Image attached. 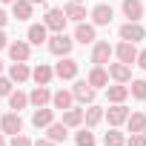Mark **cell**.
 <instances>
[{
    "instance_id": "obj_1",
    "label": "cell",
    "mask_w": 146,
    "mask_h": 146,
    "mask_svg": "<svg viewBox=\"0 0 146 146\" xmlns=\"http://www.w3.org/2000/svg\"><path fill=\"white\" fill-rule=\"evenodd\" d=\"M72 46H75V40H72L66 32H54V37H49V52L57 54V57H66L72 52Z\"/></svg>"
},
{
    "instance_id": "obj_2",
    "label": "cell",
    "mask_w": 146,
    "mask_h": 146,
    "mask_svg": "<svg viewBox=\"0 0 146 146\" xmlns=\"http://www.w3.org/2000/svg\"><path fill=\"white\" fill-rule=\"evenodd\" d=\"M66 20H69V17H66L63 9H49L46 17H43V26L52 29V32H63V29H66Z\"/></svg>"
},
{
    "instance_id": "obj_3",
    "label": "cell",
    "mask_w": 146,
    "mask_h": 146,
    "mask_svg": "<svg viewBox=\"0 0 146 146\" xmlns=\"http://www.w3.org/2000/svg\"><path fill=\"white\" fill-rule=\"evenodd\" d=\"M0 129L3 135H20L23 132V120H20V112H9L0 117Z\"/></svg>"
},
{
    "instance_id": "obj_4",
    "label": "cell",
    "mask_w": 146,
    "mask_h": 146,
    "mask_svg": "<svg viewBox=\"0 0 146 146\" xmlns=\"http://www.w3.org/2000/svg\"><path fill=\"white\" fill-rule=\"evenodd\" d=\"M143 26L140 23H135V20H129L126 26H120V40H126V43H137V40H143Z\"/></svg>"
},
{
    "instance_id": "obj_5",
    "label": "cell",
    "mask_w": 146,
    "mask_h": 146,
    "mask_svg": "<svg viewBox=\"0 0 146 146\" xmlns=\"http://www.w3.org/2000/svg\"><path fill=\"white\" fill-rule=\"evenodd\" d=\"M54 75H57L60 80H72V78L78 75V63L72 60V57H63V60L54 66Z\"/></svg>"
},
{
    "instance_id": "obj_6",
    "label": "cell",
    "mask_w": 146,
    "mask_h": 146,
    "mask_svg": "<svg viewBox=\"0 0 146 146\" xmlns=\"http://www.w3.org/2000/svg\"><path fill=\"white\" fill-rule=\"evenodd\" d=\"M72 98H78L80 103H92L95 100V89L89 86V80H78L72 86Z\"/></svg>"
},
{
    "instance_id": "obj_7",
    "label": "cell",
    "mask_w": 146,
    "mask_h": 146,
    "mask_svg": "<svg viewBox=\"0 0 146 146\" xmlns=\"http://www.w3.org/2000/svg\"><path fill=\"white\" fill-rule=\"evenodd\" d=\"M112 17H115V12H112V6H106V3H98V6L92 9V20H95V26H109Z\"/></svg>"
},
{
    "instance_id": "obj_8",
    "label": "cell",
    "mask_w": 146,
    "mask_h": 146,
    "mask_svg": "<svg viewBox=\"0 0 146 146\" xmlns=\"http://www.w3.org/2000/svg\"><path fill=\"white\" fill-rule=\"evenodd\" d=\"M115 54H117V60L120 63H126V66H132L135 60H137V49H135V43H117V49H115Z\"/></svg>"
},
{
    "instance_id": "obj_9",
    "label": "cell",
    "mask_w": 146,
    "mask_h": 146,
    "mask_svg": "<svg viewBox=\"0 0 146 146\" xmlns=\"http://www.w3.org/2000/svg\"><path fill=\"white\" fill-rule=\"evenodd\" d=\"M109 78L117 83H129L132 80V66L126 63H109Z\"/></svg>"
},
{
    "instance_id": "obj_10",
    "label": "cell",
    "mask_w": 146,
    "mask_h": 146,
    "mask_svg": "<svg viewBox=\"0 0 146 146\" xmlns=\"http://www.w3.org/2000/svg\"><path fill=\"white\" fill-rule=\"evenodd\" d=\"M126 117H129V109H126L123 103H115V106L106 112V120H109V126H120V123H126Z\"/></svg>"
},
{
    "instance_id": "obj_11",
    "label": "cell",
    "mask_w": 146,
    "mask_h": 146,
    "mask_svg": "<svg viewBox=\"0 0 146 146\" xmlns=\"http://www.w3.org/2000/svg\"><path fill=\"white\" fill-rule=\"evenodd\" d=\"M9 78H12V83H23V80H29V78H32V72H29L26 60H17V63H12V69H9Z\"/></svg>"
},
{
    "instance_id": "obj_12",
    "label": "cell",
    "mask_w": 146,
    "mask_h": 146,
    "mask_svg": "<svg viewBox=\"0 0 146 146\" xmlns=\"http://www.w3.org/2000/svg\"><path fill=\"white\" fill-rule=\"evenodd\" d=\"M112 54H115V49H112L109 43H98L95 52H92V63H95V66H103V63H109Z\"/></svg>"
},
{
    "instance_id": "obj_13",
    "label": "cell",
    "mask_w": 146,
    "mask_h": 146,
    "mask_svg": "<svg viewBox=\"0 0 146 146\" xmlns=\"http://www.w3.org/2000/svg\"><path fill=\"white\" fill-rule=\"evenodd\" d=\"M52 120H54V109H46V106L35 109V115H32V123H35L37 129H46Z\"/></svg>"
},
{
    "instance_id": "obj_14",
    "label": "cell",
    "mask_w": 146,
    "mask_h": 146,
    "mask_svg": "<svg viewBox=\"0 0 146 146\" xmlns=\"http://www.w3.org/2000/svg\"><path fill=\"white\" fill-rule=\"evenodd\" d=\"M52 75H54V69H52V66H46V63H37V66H35V72H32V78H35V83H37V86H49Z\"/></svg>"
},
{
    "instance_id": "obj_15",
    "label": "cell",
    "mask_w": 146,
    "mask_h": 146,
    "mask_svg": "<svg viewBox=\"0 0 146 146\" xmlns=\"http://www.w3.org/2000/svg\"><path fill=\"white\" fill-rule=\"evenodd\" d=\"M123 15L137 23L143 17V3H140V0H123Z\"/></svg>"
},
{
    "instance_id": "obj_16",
    "label": "cell",
    "mask_w": 146,
    "mask_h": 146,
    "mask_svg": "<svg viewBox=\"0 0 146 146\" xmlns=\"http://www.w3.org/2000/svg\"><path fill=\"white\" fill-rule=\"evenodd\" d=\"M75 40L78 43H95V26H89V23H78V29H75Z\"/></svg>"
},
{
    "instance_id": "obj_17",
    "label": "cell",
    "mask_w": 146,
    "mask_h": 146,
    "mask_svg": "<svg viewBox=\"0 0 146 146\" xmlns=\"http://www.w3.org/2000/svg\"><path fill=\"white\" fill-rule=\"evenodd\" d=\"M49 100H52V92H49L46 86H35V92L29 95V103H32V106H37V109H40V106H46Z\"/></svg>"
},
{
    "instance_id": "obj_18",
    "label": "cell",
    "mask_w": 146,
    "mask_h": 146,
    "mask_svg": "<svg viewBox=\"0 0 146 146\" xmlns=\"http://www.w3.org/2000/svg\"><path fill=\"white\" fill-rule=\"evenodd\" d=\"M106 83H109V72H106L103 66H95V69L89 72V86L98 89V86H106Z\"/></svg>"
},
{
    "instance_id": "obj_19",
    "label": "cell",
    "mask_w": 146,
    "mask_h": 146,
    "mask_svg": "<svg viewBox=\"0 0 146 146\" xmlns=\"http://www.w3.org/2000/svg\"><path fill=\"white\" fill-rule=\"evenodd\" d=\"M9 54H12L15 63H17V60H29V43H23V40L9 43Z\"/></svg>"
},
{
    "instance_id": "obj_20",
    "label": "cell",
    "mask_w": 146,
    "mask_h": 146,
    "mask_svg": "<svg viewBox=\"0 0 146 146\" xmlns=\"http://www.w3.org/2000/svg\"><path fill=\"white\" fill-rule=\"evenodd\" d=\"M46 129H49V140H52V143H63V140L69 137V129H66L63 123H54V120H52Z\"/></svg>"
},
{
    "instance_id": "obj_21",
    "label": "cell",
    "mask_w": 146,
    "mask_h": 146,
    "mask_svg": "<svg viewBox=\"0 0 146 146\" xmlns=\"http://www.w3.org/2000/svg\"><path fill=\"white\" fill-rule=\"evenodd\" d=\"M12 15L17 20H29L32 17V3H29V0H15V3H12Z\"/></svg>"
},
{
    "instance_id": "obj_22",
    "label": "cell",
    "mask_w": 146,
    "mask_h": 146,
    "mask_svg": "<svg viewBox=\"0 0 146 146\" xmlns=\"http://www.w3.org/2000/svg\"><path fill=\"white\" fill-rule=\"evenodd\" d=\"M72 100H75V98H72V92H66V89H60V92H54L52 95V103H54V109H72Z\"/></svg>"
},
{
    "instance_id": "obj_23",
    "label": "cell",
    "mask_w": 146,
    "mask_h": 146,
    "mask_svg": "<svg viewBox=\"0 0 146 146\" xmlns=\"http://www.w3.org/2000/svg\"><path fill=\"white\" fill-rule=\"evenodd\" d=\"M46 32H49V29H46L43 23H35V26H29V35H26V37H29V43L40 46V43H46Z\"/></svg>"
},
{
    "instance_id": "obj_24",
    "label": "cell",
    "mask_w": 146,
    "mask_h": 146,
    "mask_svg": "<svg viewBox=\"0 0 146 146\" xmlns=\"http://www.w3.org/2000/svg\"><path fill=\"white\" fill-rule=\"evenodd\" d=\"M83 123V109H66L63 112V126L72 129V126H80Z\"/></svg>"
},
{
    "instance_id": "obj_25",
    "label": "cell",
    "mask_w": 146,
    "mask_h": 146,
    "mask_svg": "<svg viewBox=\"0 0 146 146\" xmlns=\"http://www.w3.org/2000/svg\"><path fill=\"white\" fill-rule=\"evenodd\" d=\"M63 12H66V17H69V20H75V23H83V17H86V9H83L80 3H69Z\"/></svg>"
},
{
    "instance_id": "obj_26",
    "label": "cell",
    "mask_w": 146,
    "mask_h": 146,
    "mask_svg": "<svg viewBox=\"0 0 146 146\" xmlns=\"http://www.w3.org/2000/svg\"><path fill=\"white\" fill-rule=\"evenodd\" d=\"M106 95H109V100H112V103H123V100L129 98V86H109V89H106Z\"/></svg>"
},
{
    "instance_id": "obj_27",
    "label": "cell",
    "mask_w": 146,
    "mask_h": 146,
    "mask_svg": "<svg viewBox=\"0 0 146 146\" xmlns=\"http://www.w3.org/2000/svg\"><path fill=\"white\" fill-rule=\"evenodd\" d=\"M126 123H129V132H143L146 129V115L143 112H135V115L126 117Z\"/></svg>"
},
{
    "instance_id": "obj_28",
    "label": "cell",
    "mask_w": 146,
    "mask_h": 146,
    "mask_svg": "<svg viewBox=\"0 0 146 146\" xmlns=\"http://www.w3.org/2000/svg\"><path fill=\"white\" fill-rule=\"evenodd\" d=\"M100 117H103V109H100V106H89V109L83 112L86 126H98V123H100Z\"/></svg>"
},
{
    "instance_id": "obj_29",
    "label": "cell",
    "mask_w": 146,
    "mask_h": 146,
    "mask_svg": "<svg viewBox=\"0 0 146 146\" xmlns=\"http://www.w3.org/2000/svg\"><path fill=\"white\" fill-rule=\"evenodd\" d=\"M26 103H29V98H26L23 92H12V95H9V106H12L15 112H20Z\"/></svg>"
},
{
    "instance_id": "obj_30",
    "label": "cell",
    "mask_w": 146,
    "mask_h": 146,
    "mask_svg": "<svg viewBox=\"0 0 146 146\" xmlns=\"http://www.w3.org/2000/svg\"><path fill=\"white\" fill-rule=\"evenodd\" d=\"M129 95H135L137 100H146V80H132V86H129Z\"/></svg>"
},
{
    "instance_id": "obj_31",
    "label": "cell",
    "mask_w": 146,
    "mask_h": 146,
    "mask_svg": "<svg viewBox=\"0 0 146 146\" xmlns=\"http://www.w3.org/2000/svg\"><path fill=\"white\" fill-rule=\"evenodd\" d=\"M75 140H78V146H95V135H92L89 129L78 132V135H75Z\"/></svg>"
},
{
    "instance_id": "obj_32",
    "label": "cell",
    "mask_w": 146,
    "mask_h": 146,
    "mask_svg": "<svg viewBox=\"0 0 146 146\" xmlns=\"http://www.w3.org/2000/svg\"><path fill=\"white\" fill-rule=\"evenodd\" d=\"M126 140H123V135L117 132V129H112V132H106V146H123Z\"/></svg>"
},
{
    "instance_id": "obj_33",
    "label": "cell",
    "mask_w": 146,
    "mask_h": 146,
    "mask_svg": "<svg viewBox=\"0 0 146 146\" xmlns=\"http://www.w3.org/2000/svg\"><path fill=\"white\" fill-rule=\"evenodd\" d=\"M126 146H146V129L143 132H132V137H129Z\"/></svg>"
},
{
    "instance_id": "obj_34",
    "label": "cell",
    "mask_w": 146,
    "mask_h": 146,
    "mask_svg": "<svg viewBox=\"0 0 146 146\" xmlns=\"http://www.w3.org/2000/svg\"><path fill=\"white\" fill-rule=\"evenodd\" d=\"M12 95V78H0V98Z\"/></svg>"
},
{
    "instance_id": "obj_35",
    "label": "cell",
    "mask_w": 146,
    "mask_h": 146,
    "mask_svg": "<svg viewBox=\"0 0 146 146\" xmlns=\"http://www.w3.org/2000/svg\"><path fill=\"white\" fill-rule=\"evenodd\" d=\"M12 146H32V140L26 135H12Z\"/></svg>"
},
{
    "instance_id": "obj_36",
    "label": "cell",
    "mask_w": 146,
    "mask_h": 146,
    "mask_svg": "<svg viewBox=\"0 0 146 146\" xmlns=\"http://www.w3.org/2000/svg\"><path fill=\"white\" fill-rule=\"evenodd\" d=\"M137 66L146 72V52H137Z\"/></svg>"
},
{
    "instance_id": "obj_37",
    "label": "cell",
    "mask_w": 146,
    "mask_h": 146,
    "mask_svg": "<svg viewBox=\"0 0 146 146\" xmlns=\"http://www.w3.org/2000/svg\"><path fill=\"white\" fill-rule=\"evenodd\" d=\"M6 23H9V15H6V12H3V9H0V29H3V26H6Z\"/></svg>"
},
{
    "instance_id": "obj_38",
    "label": "cell",
    "mask_w": 146,
    "mask_h": 146,
    "mask_svg": "<svg viewBox=\"0 0 146 146\" xmlns=\"http://www.w3.org/2000/svg\"><path fill=\"white\" fill-rule=\"evenodd\" d=\"M6 46H9V37H6L3 32H0V49H6Z\"/></svg>"
},
{
    "instance_id": "obj_39",
    "label": "cell",
    "mask_w": 146,
    "mask_h": 146,
    "mask_svg": "<svg viewBox=\"0 0 146 146\" xmlns=\"http://www.w3.org/2000/svg\"><path fill=\"white\" fill-rule=\"evenodd\" d=\"M32 146H54L52 140H37V143H32Z\"/></svg>"
},
{
    "instance_id": "obj_40",
    "label": "cell",
    "mask_w": 146,
    "mask_h": 146,
    "mask_svg": "<svg viewBox=\"0 0 146 146\" xmlns=\"http://www.w3.org/2000/svg\"><path fill=\"white\" fill-rule=\"evenodd\" d=\"M0 146H6V137H3V132H0Z\"/></svg>"
},
{
    "instance_id": "obj_41",
    "label": "cell",
    "mask_w": 146,
    "mask_h": 146,
    "mask_svg": "<svg viewBox=\"0 0 146 146\" xmlns=\"http://www.w3.org/2000/svg\"><path fill=\"white\" fill-rule=\"evenodd\" d=\"M0 3H15V0H0Z\"/></svg>"
},
{
    "instance_id": "obj_42",
    "label": "cell",
    "mask_w": 146,
    "mask_h": 146,
    "mask_svg": "<svg viewBox=\"0 0 146 146\" xmlns=\"http://www.w3.org/2000/svg\"><path fill=\"white\" fill-rule=\"evenodd\" d=\"M29 3H43V0H29Z\"/></svg>"
},
{
    "instance_id": "obj_43",
    "label": "cell",
    "mask_w": 146,
    "mask_h": 146,
    "mask_svg": "<svg viewBox=\"0 0 146 146\" xmlns=\"http://www.w3.org/2000/svg\"><path fill=\"white\" fill-rule=\"evenodd\" d=\"M0 72H3V60H0Z\"/></svg>"
},
{
    "instance_id": "obj_44",
    "label": "cell",
    "mask_w": 146,
    "mask_h": 146,
    "mask_svg": "<svg viewBox=\"0 0 146 146\" xmlns=\"http://www.w3.org/2000/svg\"><path fill=\"white\" fill-rule=\"evenodd\" d=\"M72 3H80V0H72Z\"/></svg>"
}]
</instances>
